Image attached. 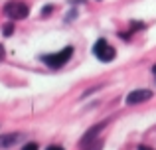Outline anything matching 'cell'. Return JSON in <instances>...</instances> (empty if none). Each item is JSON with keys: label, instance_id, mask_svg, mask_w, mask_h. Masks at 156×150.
I'll return each mask as SVG.
<instances>
[{"label": "cell", "instance_id": "cell-6", "mask_svg": "<svg viewBox=\"0 0 156 150\" xmlns=\"http://www.w3.org/2000/svg\"><path fill=\"white\" fill-rule=\"evenodd\" d=\"M24 138L22 132H10V134H0V148H10L14 144H18Z\"/></svg>", "mask_w": 156, "mask_h": 150}, {"label": "cell", "instance_id": "cell-9", "mask_svg": "<svg viewBox=\"0 0 156 150\" xmlns=\"http://www.w3.org/2000/svg\"><path fill=\"white\" fill-rule=\"evenodd\" d=\"M24 150H38V144L36 142H28L26 146H24Z\"/></svg>", "mask_w": 156, "mask_h": 150}, {"label": "cell", "instance_id": "cell-4", "mask_svg": "<svg viewBox=\"0 0 156 150\" xmlns=\"http://www.w3.org/2000/svg\"><path fill=\"white\" fill-rule=\"evenodd\" d=\"M107 127V120H103V123H99V124H95V127H91L87 132H85L83 136H81V140H79V146L81 148H87L91 142H95L97 140V134H99L101 131Z\"/></svg>", "mask_w": 156, "mask_h": 150}, {"label": "cell", "instance_id": "cell-12", "mask_svg": "<svg viewBox=\"0 0 156 150\" xmlns=\"http://www.w3.org/2000/svg\"><path fill=\"white\" fill-rule=\"evenodd\" d=\"M2 58H4V47H2V44H0V61H2Z\"/></svg>", "mask_w": 156, "mask_h": 150}, {"label": "cell", "instance_id": "cell-8", "mask_svg": "<svg viewBox=\"0 0 156 150\" xmlns=\"http://www.w3.org/2000/svg\"><path fill=\"white\" fill-rule=\"evenodd\" d=\"M2 32H4V36H12V32H14V24H6Z\"/></svg>", "mask_w": 156, "mask_h": 150}, {"label": "cell", "instance_id": "cell-2", "mask_svg": "<svg viewBox=\"0 0 156 150\" xmlns=\"http://www.w3.org/2000/svg\"><path fill=\"white\" fill-rule=\"evenodd\" d=\"M93 54H95V58L99 59V61L103 63H109L115 59V55H117V51H115V47H111L109 44H107V40H97L95 46H93Z\"/></svg>", "mask_w": 156, "mask_h": 150}, {"label": "cell", "instance_id": "cell-3", "mask_svg": "<svg viewBox=\"0 0 156 150\" xmlns=\"http://www.w3.org/2000/svg\"><path fill=\"white\" fill-rule=\"evenodd\" d=\"M28 12H30L28 4L18 2V0H12V2H8L6 6H4V14L10 20H24L28 16Z\"/></svg>", "mask_w": 156, "mask_h": 150}, {"label": "cell", "instance_id": "cell-5", "mask_svg": "<svg viewBox=\"0 0 156 150\" xmlns=\"http://www.w3.org/2000/svg\"><path fill=\"white\" fill-rule=\"evenodd\" d=\"M148 99H152V91H148V89H136V91L126 95V105H138V103H144Z\"/></svg>", "mask_w": 156, "mask_h": 150}, {"label": "cell", "instance_id": "cell-1", "mask_svg": "<svg viewBox=\"0 0 156 150\" xmlns=\"http://www.w3.org/2000/svg\"><path fill=\"white\" fill-rule=\"evenodd\" d=\"M71 55H73V47L67 46V47H63L61 51H57V54L42 55V61L46 63V65H50L51 69H59L61 65H65V63L71 59Z\"/></svg>", "mask_w": 156, "mask_h": 150}, {"label": "cell", "instance_id": "cell-10", "mask_svg": "<svg viewBox=\"0 0 156 150\" xmlns=\"http://www.w3.org/2000/svg\"><path fill=\"white\" fill-rule=\"evenodd\" d=\"M51 10H53V8H51V4H48V6L42 10V14H44V16H48V14H51Z\"/></svg>", "mask_w": 156, "mask_h": 150}, {"label": "cell", "instance_id": "cell-7", "mask_svg": "<svg viewBox=\"0 0 156 150\" xmlns=\"http://www.w3.org/2000/svg\"><path fill=\"white\" fill-rule=\"evenodd\" d=\"M83 150H103V140H99V142L95 140V142H91L87 148H83Z\"/></svg>", "mask_w": 156, "mask_h": 150}, {"label": "cell", "instance_id": "cell-14", "mask_svg": "<svg viewBox=\"0 0 156 150\" xmlns=\"http://www.w3.org/2000/svg\"><path fill=\"white\" fill-rule=\"evenodd\" d=\"M152 71H154V75H156V65H154V67H152Z\"/></svg>", "mask_w": 156, "mask_h": 150}, {"label": "cell", "instance_id": "cell-13", "mask_svg": "<svg viewBox=\"0 0 156 150\" xmlns=\"http://www.w3.org/2000/svg\"><path fill=\"white\" fill-rule=\"evenodd\" d=\"M138 150H154V148H150V146H144V144H142V146H138Z\"/></svg>", "mask_w": 156, "mask_h": 150}, {"label": "cell", "instance_id": "cell-11", "mask_svg": "<svg viewBox=\"0 0 156 150\" xmlns=\"http://www.w3.org/2000/svg\"><path fill=\"white\" fill-rule=\"evenodd\" d=\"M46 150H65V148H61V146H48Z\"/></svg>", "mask_w": 156, "mask_h": 150}]
</instances>
